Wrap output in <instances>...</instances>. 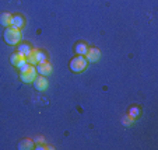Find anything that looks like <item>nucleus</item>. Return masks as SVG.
I'll list each match as a JSON object with an SVG mask.
<instances>
[{
  "label": "nucleus",
  "instance_id": "7",
  "mask_svg": "<svg viewBox=\"0 0 158 150\" xmlns=\"http://www.w3.org/2000/svg\"><path fill=\"white\" fill-rule=\"evenodd\" d=\"M35 69H36V73H38V75H41V76H46V77H48V76L52 73V65L48 62V60H46V62L38 63Z\"/></svg>",
  "mask_w": 158,
  "mask_h": 150
},
{
  "label": "nucleus",
  "instance_id": "12",
  "mask_svg": "<svg viewBox=\"0 0 158 150\" xmlns=\"http://www.w3.org/2000/svg\"><path fill=\"white\" fill-rule=\"evenodd\" d=\"M11 17L13 15L7 11L2 13V14H0V24L3 25V27H9V25H11Z\"/></svg>",
  "mask_w": 158,
  "mask_h": 150
},
{
  "label": "nucleus",
  "instance_id": "16",
  "mask_svg": "<svg viewBox=\"0 0 158 150\" xmlns=\"http://www.w3.org/2000/svg\"><path fill=\"white\" fill-rule=\"evenodd\" d=\"M31 66H32V65H30V63H28V62H25V63H23L21 66H18V72H20V73H23V72H27V70L30 69Z\"/></svg>",
  "mask_w": 158,
  "mask_h": 150
},
{
  "label": "nucleus",
  "instance_id": "8",
  "mask_svg": "<svg viewBox=\"0 0 158 150\" xmlns=\"http://www.w3.org/2000/svg\"><path fill=\"white\" fill-rule=\"evenodd\" d=\"M27 62V58L24 56V55L21 54V52H14V54L10 56V63H11L13 66H15V67H18V66H21L23 63H25Z\"/></svg>",
  "mask_w": 158,
  "mask_h": 150
},
{
  "label": "nucleus",
  "instance_id": "3",
  "mask_svg": "<svg viewBox=\"0 0 158 150\" xmlns=\"http://www.w3.org/2000/svg\"><path fill=\"white\" fill-rule=\"evenodd\" d=\"M27 62L32 66H36L38 63H42V62H46V55L41 51V49H34L30 52V55L27 56Z\"/></svg>",
  "mask_w": 158,
  "mask_h": 150
},
{
  "label": "nucleus",
  "instance_id": "14",
  "mask_svg": "<svg viewBox=\"0 0 158 150\" xmlns=\"http://www.w3.org/2000/svg\"><path fill=\"white\" fill-rule=\"evenodd\" d=\"M127 112H129L127 115H130V117L133 118V119L139 118V117H140V114H141V111H140V108H139V107H130Z\"/></svg>",
  "mask_w": 158,
  "mask_h": 150
},
{
  "label": "nucleus",
  "instance_id": "11",
  "mask_svg": "<svg viewBox=\"0 0 158 150\" xmlns=\"http://www.w3.org/2000/svg\"><path fill=\"white\" fill-rule=\"evenodd\" d=\"M87 51H88V45H87L85 42H77L74 46V52L76 55H81V56H84V55L87 54Z\"/></svg>",
  "mask_w": 158,
  "mask_h": 150
},
{
  "label": "nucleus",
  "instance_id": "2",
  "mask_svg": "<svg viewBox=\"0 0 158 150\" xmlns=\"http://www.w3.org/2000/svg\"><path fill=\"white\" fill-rule=\"evenodd\" d=\"M87 59L84 56H81V55H77V56H74L72 60H70V70L74 73H81L85 70L87 67Z\"/></svg>",
  "mask_w": 158,
  "mask_h": 150
},
{
  "label": "nucleus",
  "instance_id": "5",
  "mask_svg": "<svg viewBox=\"0 0 158 150\" xmlns=\"http://www.w3.org/2000/svg\"><path fill=\"white\" fill-rule=\"evenodd\" d=\"M36 69H35V66H31L30 69L27 70V72H23V73H20V79L24 83H32L34 80H35V77H36Z\"/></svg>",
  "mask_w": 158,
  "mask_h": 150
},
{
  "label": "nucleus",
  "instance_id": "17",
  "mask_svg": "<svg viewBox=\"0 0 158 150\" xmlns=\"http://www.w3.org/2000/svg\"><path fill=\"white\" fill-rule=\"evenodd\" d=\"M36 143H44V138H42V136H38V138L35 139V144Z\"/></svg>",
  "mask_w": 158,
  "mask_h": 150
},
{
  "label": "nucleus",
  "instance_id": "13",
  "mask_svg": "<svg viewBox=\"0 0 158 150\" xmlns=\"http://www.w3.org/2000/svg\"><path fill=\"white\" fill-rule=\"evenodd\" d=\"M18 52H21V54L24 55L25 58L30 55V52L32 51V48H31V45L30 44H21V45H18V49H17Z\"/></svg>",
  "mask_w": 158,
  "mask_h": 150
},
{
  "label": "nucleus",
  "instance_id": "10",
  "mask_svg": "<svg viewBox=\"0 0 158 150\" xmlns=\"http://www.w3.org/2000/svg\"><path fill=\"white\" fill-rule=\"evenodd\" d=\"M35 147V143L31 139H23V140L18 143V150H31Z\"/></svg>",
  "mask_w": 158,
  "mask_h": 150
},
{
  "label": "nucleus",
  "instance_id": "9",
  "mask_svg": "<svg viewBox=\"0 0 158 150\" xmlns=\"http://www.w3.org/2000/svg\"><path fill=\"white\" fill-rule=\"evenodd\" d=\"M24 23H25L24 17H23L21 14H14L11 17V25L13 27H15V28H20L21 30V28L24 27Z\"/></svg>",
  "mask_w": 158,
  "mask_h": 150
},
{
  "label": "nucleus",
  "instance_id": "4",
  "mask_svg": "<svg viewBox=\"0 0 158 150\" xmlns=\"http://www.w3.org/2000/svg\"><path fill=\"white\" fill-rule=\"evenodd\" d=\"M32 84H34V87H35V90H38V91H45V90H48V87H49V81L46 79V76H41V75H36Z\"/></svg>",
  "mask_w": 158,
  "mask_h": 150
},
{
  "label": "nucleus",
  "instance_id": "15",
  "mask_svg": "<svg viewBox=\"0 0 158 150\" xmlns=\"http://www.w3.org/2000/svg\"><path fill=\"white\" fill-rule=\"evenodd\" d=\"M122 122H123V125H126V126H130V125H133L134 119L130 117V115H125V117H123V119H122Z\"/></svg>",
  "mask_w": 158,
  "mask_h": 150
},
{
  "label": "nucleus",
  "instance_id": "6",
  "mask_svg": "<svg viewBox=\"0 0 158 150\" xmlns=\"http://www.w3.org/2000/svg\"><path fill=\"white\" fill-rule=\"evenodd\" d=\"M84 58L87 59V62L95 63V62H98L99 58H101V51H99L98 48H88V51L84 55Z\"/></svg>",
  "mask_w": 158,
  "mask_h": 150
},
{
  "label": "nucleus",
  "instance_id": "1",
  "mask_svg": "<svg viewBox=\"0 0 158 150\" xmlns=\"http://www.w3.org/2000/svg\"><path fill=\"white\" fill-rule=\"evenodd\" d=\"M3 38H4V41H6L7 45H17L18 42L21 41L20 28H15V27H13V25L6 27L4 34H3Z\"/></svg>",
  "mask_w": 158,
  "mask_h": 150
}]
</instances>
